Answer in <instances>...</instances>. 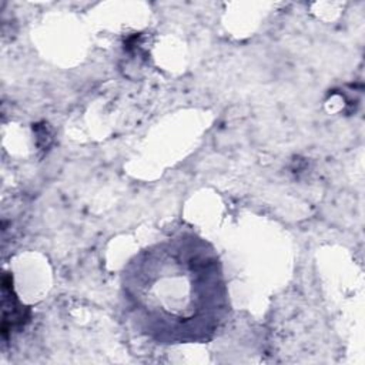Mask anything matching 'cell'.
<instances>
[{
	"instance_id": "1",
	"label": "cell",
	"mask_w": 365,
	"mask_h": 365,
	"mask_svg": "<svg viewBox=\"0 0 365 365\" xmlns=\"http://www.w3.org/2000/svg\"><path fill=\"white\" fill-rule=\"evenodd\" d=\"M120 289L133 327L161 345L210 342L231 315L221 258L192 231L133 255L123 267Z\"/></svg>"
}]
</instances>
